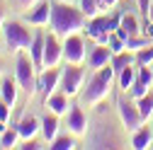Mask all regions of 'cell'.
I'll return each mask as SVG.
<instances>
[{
    "label": "cell",
    "instance_id": "obj_14",
    "mask_svg": "<svg viewBox=\"0 0 153 150\" xmlns=\"http://www.w3.org/2000/svg\"><path fill=\"white\" fill-rule=\"evenodd\" d=\"M17 131H20L22 140H32L42 133V119H36L34 114H25L20 121H17Z\"/></svg>",
    "mask_w": 153,
    "mask_h": 150
},
{
    "label": "cell",
    "instance_id": "obj_37",
    "mask_svg": "<svg viewBox=\"0 0 153 150\" xmlns=\"http://www.w3.org/2000/svg\"><path fill=\"white\" fill-rule=\"evenodd\" d=\"M3 131H5V124H3V121H0V136H3Z\"/></svg>",
    "mask_w": 153,
    "mask_h": 150
},
{
    "label": "cell",
    "instance_id": "obj_3",
    "mask_svg": "<svg viewBox=\"0 0 153 150\" xmlns=\"http://www.w3.org/2000/svg\"><path fill=\"white\" fill-rule=\"evenodd\" d=\"M0 36H3V44L10 53H20V51H29L32 41H34V32L20 22V20H7L0 27Z\"/></svg>",
    "mask_w": 153,
    "mask_h": 150
},
{
    "label": "cell",
    "instance_id": "obj_29",
    "mask_svg": "<svg viewBox=\"0 0 153 150\" xmlns=\"http://www.w3.org/2000/svg\"><path fill=\"white\" fill-rule=\"evenodd\" d=\"M15 3V7H17V12H29L36 3H42V0H12Z\"/></svg>",
    "mask_w": 153,
    "mask_h": 150
},
{
    "label": "cell",
    "instance_id": "obj_27",
    "mask_svg": "<svg viewBox=\"0 0 153 150\" xmlns=\"http://www.w3.org/2000/svg\"><path fill=\"white\" fill-rule=\"evenodd\" d=\"M78 7L88 15V20L95 15H100V5H97V0H78Z\"/></svg>",
    "mask_w": 153,
    "mask_h": 150
},
{
    "label": "cell",
    "instance_id": "obj_9",
    "mask_svg": "<svg viewBox=\"0 0 153 150\" xmlns=\"http://www.w3.org/2000/svg\"><path fill=\"white\" fill-rule=\"evenodd\" d=\"M66 126H68V133H73L75 138H83L88 136L90 124H88V114L83 111V104H71L68 114H66Z\"/></svg>",
    "mask_w": 153,
    "mask_h": 150
},
{
    "label": "cell",
    "instance_id": "obj_25",
    "mask_svg": "<svg viewBox=\"0 0 153 150\" xmlns=\"http://www.w3.org/2000/svg\"><path fill=\"white\" fill-rule=\"evenodd\" d=\"M126 51H141V49H146V46H151V36H146V34H136V36H126Z\"/></svg>",
    "mask_w": 153,
    "mask_h": 150
},
{
    "label": "cell",
    "instance_id": "obj_13",
    "mask_svg": "<svg viewBox=\"0 0 153 150\" xmlns=\"http://www.w3.org/2000/svg\"><path fill=\"white\" fill-rule=\"evenodd\" d=\"M59 82H61V70L59 68H44L39 73V92L44 95V99H49L59 90Z\"/></svg>",
    "mask_w": 153,
    "mask_h": 150
},
{
    "label": "cell",
    "instance_id": "obj_20",
    "mask_svg": "<svg viewBox=\"0 0 153 150\" xmlns=\"http://www.w3.org/2000/svg\"><path fill=\"white\" fill-rule=\"evenodd\" d=\"M134 63H136V53H134V51L114 53V56H112V61H109V65L114 68V73H122L126 65H134Z\"/></svg>",
    "mask_w": 153,
    "mask_h": 150
},
{
    "label": "cell",
    "instance_id": "obj_34",
    "mask_svg": "<svg viewBox=\"0 0 153 150\" xmlns=\"http://www.w3.org/2000/svg\"><path fill=\"white\" fill-rule=\"evenodd\" d=\"M3 17H5V7H3V3H0V27H3V22H5Z\"/></svg>",
    "mask_w": 153,
    "mask_h": 150
},
{
    "label": "cell",
    "instance_id": "obj_21",
    "mask_svg": "<svg viewBox=\"0 0 153 150\" xmlns=\"http://www.w3.org/2000/svg\"><path fill=\"white\" fill-rule=\"evenodd\" d=\"M134 82H136V68L134 65H126L122 73H117V87L122 92H131Z\"/></svg>",
    "mask_w": 153,
    "mask_h": 150
},
{
    "label": "cell",
    "instance_id": "obj_2",
    "mask_svg": "<svg viewBox=\"0 0 153 150\" xmlns=\"http://www.w3.org/2000/svg\"><path fill=\"white\" fill-rule=\"evenodd\" d=\"M114 82H117V73H114L112 65H105L100 70H95L90 75L88 85L80 92V104L88 107V109H92V107L107 102L109 95H112V90H114Z\"/></svg>",
    "mask_w": 153,
    "mask_h": 150
},
{
    "label": "cell",
    "instance_id": "obj_5",
    "mask_svg": "<svg viewBox=\"0 0 153 150\" xmlns=\"http://www.w3.org/2000/svg\"><path fill=\"white\" fill-rule=\"evenodd\" d=\"M85 80H88V70L83 65H73V63H66V68H61V82H59V90L66 92L68 97H78L83 87H85Z\"/></svg>",
    "mask_w": 153,
    "mask_h": 150
},
{
    "label": "cell",
    "instance_id": "obj_11",
    "mask_svg": "<svg viewBox=\"0 0 153 150\" xmlns=\"http://www.w3.org/2000/svg\"><path fill=\"white\" fill-rule=\"evenodd\" d=\"M25 22L32 27H49L51 24V0H42L29 12H25Z\"/></svg>",
    "mask_w": 153,
    "mask_h": 150
},
{
    "label": "cell",
    "instance_id": "obj_4",
    "mask_svg": "<svg viewBox=\"0 0 153 150\" xmlns=\"http://www.w3.org/2000/svg\"><path fill=\"white\" fill-rule=\"evenodd\" d=\"M15 80L25 90L27 95V102L36 97V92H39V70H36L34 61L29 51H20L17 53V65H15Z\"/></svg>",
    "mask_w": 153,
    "mask_h": 150
},
{
    "label": "cell",
    "instance_id": "obj_12",
    "mask_svg": "<svg viewBox=\"0 0 153 150\" xmlns=\"http://www.w3.org/2000/svg\"><path fill=\"white\" fill-rule=\"evenodd\" d=\"M112 56H114V53H112V49H109L107 44H95V46H90V53H88V70L95 73V70L109 65Z\"/></svg>",
    "mask_w": 153,
    "mask_h": 150
},
{
    "label": "cell",
    "instance_id": "obj_16",
    "mask_svg": "<svg viewBox=\"0 0 153 150\" xmlns=\"http://www.w3.org/2000/svg\"><path fill=\"white\" fill-rule=\"evenodd\" d=\"M129 148H134V150H148V148H153V126L143 124L136 133H131Z\"/></svg>",
    "mask_w": 153,
    "mask_h": 150
},
{
    "label": "cell",
    "instance_id": "obj_15",
    "mask_svg": "<svg viewBox=\"0 0 153 150\" xmlns=\"http://www.w3.org/2000/svg\"><path fill=\"white\" fill-rule=\"evenodd\" d=\"M44 107L51 111V114H56V116H63V114H68V109H71V97L66 95V92L56 90L49 99H44Z\"/></svg>",
    "mask_w": 153,
    "mask_h": 150
},
{
    "label": "cell",
    "instance_id": "obj_38",
    "mask_svg": "<svg viewBox=\"0 0 153 150\" xmlns=\"http://www.w3.org/2000/svg\"><path fill=\"white\" fill-rule=\"evenodd\" d=\"M61 3H73V0H61Z\"/></svg>",
    "mask_w": 153,
    "mask_h": 150
},
{
    "label": "cell",
    "instance_id": "obj_33",
    "mask_svg": "<svg viewBox=\"0 0 153 150\" xmlns=\"http://www.w3.org/2000/svg\"><path fill=\"white\" fill-rule=\"evenodd\" d=\"M136 3H139L141 15H143V17H148V10H151V3H153V0H136Z\"/></svg>",
    "mask_w": 153,
    "mask_h": 150
},
{
    "label": "cell",
    "instance_id": "obj_1",
    "mask_svg": "<svg viewBox=\"0 0 153 150\" xmlns=\"http://www.w3.org/2000/svg\"><path fill=\"white\" fill-rule=\"evenodd\" d=\"M85 24H88V15L80 7H75L73 3L51 0V29H53V34L66 39L71 34L85 32Z\"/></svg>",
    "mask_w": 153,
    "mask_h": 150
},
{
    "label": "cell",
    "instance_id": "obj_35",
    "mask_svg": "<svg viewBox=\"0 0 153 150\" xmlns=\"http://www.w3.org/2000/svg\"><path fill=\"white\" fill-rule=\"evenodd\" d=\"M3 73H5V65H3V58H0V80H3V78H5V75H3Z\"/></svg>",
    "mask_w": 153,
    "mask_h": 150
},
{
    "label": "cell",
    "instance_id": "obj_36",
    "mask_svg": "<svg viewBox=\"0 0 153 150\" xmlns=\"http://www.w3.org/2000/svg\"><path fill=\"white\" fill-rule=\"evenodd\" d=\"M148 20L153 22V3H151V10H148Z\"/></svg>",
    "mask_w": 153,
    "mask_h": 150
},
{
    "label": "cell",
    "instance_id": "obj_6",
    "mask_svg": "<svg viewBox=\"0 0 153 150\" xmlns=\"http://www.w3.org/2000/svg\"><path fill=\"white\" fill-rule=\"evenodd\" d=\"M117 114H119V121H122V128H124L126 136L136 133V131L146 124L143 116H141V111H139V107H136V102L124 99V97L117 99Z\"/></svg>",
    "mask_w": 153,
    "mask_h": 150
},
{
    "label": "cell",
    "instance_id": "obj_30",
    "mask_svg": "<svg viewBox=\"0 0 153 150\" xmlns=\"http://www.w3.org/2000/svg\"><path fill=\"white\" fill-rule=\"evenodd\" d=\"M151 92V87H146L143 82H134V87H131V95H134V99H139V97H143V95H148Z\"/></svg>",
    "mask_w": 153,
    "mask_h": 150
},
{
    "label": "cell",
    "instance_id": "obj_18",
    "mask_svg": "<svg viewBox=\"0 0 153 150\" xmlns=\"http://www.w3.org/2000/svg\"><path fill=\"white\" fill-rule=\"evenodd\" d=\"M44 44H46V36L44 34H34V41L29 46V56H32V61H34V65H36L39 73L44 68Z\"/></svg>",
    "mask_w": 153,
    "mask_h": 150
},
{
    "label": "cell",
    "instance_id": "obj_31",
    "mask_svg": "<svg viewBox=\"0 0 153 150\" xmlns=\"http://www.w3.org/2000/svg\"><path fill=\"white\" fill-rule=\"evenodd\" d=\"M117 3H119V0H97L100 12H109V10H114V7H117Z\"/></svg>",
    "mask_w": 153,
    "mask_h": 150
},
{
    "label": "cell",
    "instance_id": "obj_39",
    "mask_svg": "<svg viewBox=\"0 0 153 150\" xmlns=\"http://www.w3.org/2000/svg\"><path fill=\"white\" fill-rule=\"evenodd\" d=\"M151 121H153V119H151ZM151 126H153V124H151Z\"/></svg>",
    "mask_w": 153,
    "mask_h": 150
},
{
    "label": "cell",
    "instance_id": "obj_17",
    "mask_svg": "<svg viewBox=\"0 0 153 150\" xmlns=\"http://www.w3.org/2000/svg\"><path fill=\"white\" fill-rule=\"evenodd\" d=\"M117 34L122 36V39H126V36H136L141 34V27H139V20L129 12H122V22L117 27Z\"/></svg>",
    "mask_w": 153,
    "mask_h": 150
},
{
    "label": "cell",
    "instance_id": "obj_24",
    "mask_svg": "<svg viewBox=\"0 0 153 150\" xmlns=\"http://www.w3.org/2000/svg\"><path fill=\"white\" fill-rule=\"evenodd\" d=\"M17 140H22V138H20V131H17V126L5 128V131H3V136H0V148H5V150L17 148Z\"/></svg>",
    "mask_w": 153,
    "mask_h": 150
},
{
    "label": "cell",
    "instance_id": "obj_7",
    "mask_svg": "<svg viewBox=\"0 0 153 150\" xmlns=\"http://www.w3.org/2000/svg\"><path fill=\"white\" fill-rule=\"evenodd\" d=\"M88 145L85 148H92V150H97V148H126L122 143V138L114 133V131L109 128V124H97L92 131H88Z\"/></svg>",
    "mask_w": 153,
    "mask_h": 150
},
{
    "label": "cell",
    "instance_id": "obj_28",
    "mask_svg": "<svg viewBox=\"0 0 153 150\" xmlns=\"http://www.w3.org/2000/svg\"><path fill=\"white\" fill-rule=\"evenodd\" d=\"M136 65H153V44L136 51Z\"/></svg>",
    "mask_w": 153,
    "mask_h": 150
},
{
    "label": "cell",
    "instance_id": "obj_10",
    "mask_svg": "<svg viewBox=\"0 0 153 150\" xmlns=\"http://www.w3.org/2000/svg\"><path fill=\"white\" fill-rule=\"evenodd\" d=\"M63 61V44L59 34H49L44 44V68H59ZM42 68V70H44Z\"/></svg>",
    "mask_w": 153,
    "mask_h": 150
},
{
    "label": "cell",
    "instance_id": "obj_32",
    "mask_svg": "<svg viewBox=\"0 0 153 150\" xmlns=\"http://www.w3.org/2000/svg\"><path fill=\"white\" fill-rule=\"evenodd\" d=\"M17 148H22V150H39V148H44V145H39L36 138H32V140H25L22 145H17Z\"/></svg>",
    "mask_w": 153,
    "mask_h": 150
},
{
    "label": "cell",
    "instance_id": "obj_19",
    "mask_svg": "<svg viewBox=\"0 0 153 150\" xmlns=\"http://www.w3.org/2000/svg\"><path fill=\"white\" fill-rule=\"evenodd\" d=\"M42 136H44L46 143H51L56 136H59V116L51 114V111L42 119Z\"/></svg>",
    "mask_w": 153,
    "mask_h": 150
},
{
    "label": "cell",
    "instance_id": "obj_23",
    "mask_svg": "<svg viewBox=\"0 0 153 150\" xmlns=\"http://www.w3.org/2000/svg\"><path fill=\"white\" fill-rule=\"evenodd\" d=\"M51 150H73L75 148V136L73 133H59L51 143H49Z\"/></svg>",
    "mask_w": 153,
    "mask_h": 150
},
{
    "label": "cell",
    "instance_id": "obj_22",
    "mask_svg": "<svg viewBox=\"0 0 153 150\" xmlns=\"http://www.w3.org/2000/svg\"><path fill=\"white\" fill-rule=\"evenodd\" d=\"M0 97H3L10 107H15V102H17V80H12V78L0 80Z\"/></svg>",
    "mask_w": 153,
    "mask_h": 150
},
{
    "label": "cell",
    "instance_id": "obj_26",
    "mask_svg": "<svg viewBox=\"0 0 153 150\" xmlns=\"http://www.w3.org/2000/svg\"><path fill=\"white\" fill-rule=\"evenodd\" d=\"M136 107H139V111H141L143 121H151V119H153V95H151V92L136 99Z\"/></svg>",
    "mask_w": 153,
    "mask_h": 150
},
{
    "label": "cell",
    "instance_id": "obj_8",
    "mask_svg": "<svg viewBox=\"0 0 153 150\" xmlns=\"http://www.w3.org/2000/svg\"><path fill=\"white\" fill-rule=\"evenodd\" d=\"M85 36L78 32V34H71L63 39V61L66 63H73V65H85L88 61V49H85Z\"/></svg>",
    "mask_w": 153,
    "mask_h": 150
}]
</instances>
